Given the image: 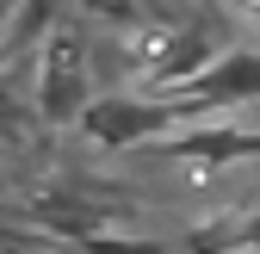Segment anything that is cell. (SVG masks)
I'll return each instance as SVG.
<instances>
[{
    "label": "cell",
    "instance_id": "6da1fadb",
    "mask_svg": "<svg viewBox=\"0 0 260 254\" xmlns=\"http://www.w3.org/2000/svg\"><path fill=\"white\" fill-rule=\"evenodd\" d=\"M186 100L174 93V100H124V93H112V100H93L81 112V131L93 143H106V149H137L149 137H161L168 124H186Z\"/></svg>",
    "mask_w": 260,
    "mask_h": 254
},
{
    "label": "cell",
    "instance_id": "7a4b0ae2",
    "mask_svg": "<svg viewBox=\"0 0 260 254\" xmlns=\"http://www.w3.org/2000/svg\"><path fill=\"white\" fill-rule=\"evenodd\" d=\"M87 56L69 31H50L38 50V118L44 124H81L87 112Z\"/></svg>",
    "mask_w": 260,
    "mask_h": 254
},
{
    "label": "cell",
    "instance_id": "3957f363",
    "mask_svg": "<svg viewBox=\"0 0 260 254\" xmlns=\"http://www.w3.org/2000/svg\"><path fill=\"white\" fill-rule=\"evenodd\" d=\"M180 100H186L192 118H199V112H217V106H248V100H260V50H230V56H217L211 69L180 93Z\"/></svg>",
    "mask_w": 260,
    "mask_h": 254
},
{
    "label": "cell",
    "instance_id": "277c9868",
    "mask_svg": "<svg viewBox=\"0 0 260 254\" xmlns=\"http://www.w3.org/2000/svg\"><path fill=\"white\" fill-rule=\"evenodd\" d=\"M211 62H217V50H211L205 31H180V38L149 62V81H155V87H168V93H186L192 81L211 69Z\"/></svg>",
    "mask_w": 260,
    "mask_h": 254
},
{
    "label": "cell",
    "instance_id": "5b68a950",
    "mask_svg": "<svg viewBox=\"0 0 260 254\" xmlns=\"http://www.w3.org/2000/svg\"><path fill=\"white\" fill-rule=\"evenodd\" d=\"M174 155H192V162H248L260 155V137L254 131H192L174 143Z\"/></svg>",
    "mask_w": 260,
    "mask_h": 254
},
{
    "label": "cell",
    "instance_id": "8992f818",
    "mask_svg": "<svg viewBox=\"0 0 260 254\" xmlns=\"http://www.w3.org/2000/svg\"><path fill=\"white\" fill-rule=\"evenodd\" d=\"M81 13H93V19H112V25H143V13H137V0H75Z\"/></svg>",
    "mask_w": 260,
    "mask_h": 254
},
{
    "label": "cell",
    "instance_id": "52a82bcc",
    "mask_svg": "<svg viewBox=\"0 0 260 254\" xmlns=\"http://www.w3.org/2000/svg\"><path fill=\"white\" fill-rule=\"evenodd\" d=\"M87 254H161V242H106V236H87Z\"/></svg>",
    "mask_w": 260,
    "mask_h": 254
},
{
    "label": "cell",
    "instance_id": "ba28073f",
    "mask_svg": "<svg viewBox=\"0 0 260 254\" xmlns=\"http://www.w3.org/2000/svg\"><path fill=\"white\" fill-rule=\"evenodd\" d=\"M13 124H25V106L13 100L7 87H0V131H13Z\"/></svg>",
    "mask_w": 260,
    "mask_h": 254
},
{
    "label": "cell",
    "instance_id": "9c48e42d",
    "mask_svg": "<svg viewBox=\"0 0 260 254\" xmlns=\"http://www.w3.org/2000/svg\"><path fill=\"white\" fill-rule=\"evenodd\" d=\"M242 254H260V248H242Z\"/></svg>",
    "mask_w": 260,
    "mask_h": 254
}]
</instances>
